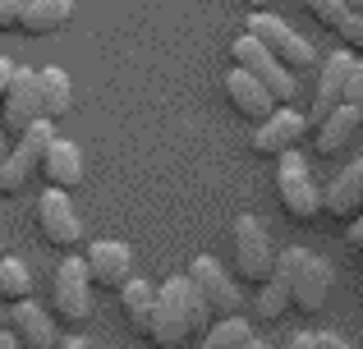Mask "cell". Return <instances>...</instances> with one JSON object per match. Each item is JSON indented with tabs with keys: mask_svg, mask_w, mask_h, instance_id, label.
Returning <instances> with one entry per match:
<instances>
[{
	"mask_svg": "<svg viewBox=\"0 0 363 349\" xmlns=\"http://www.w3.org/2000/svg\"><path fill=\"white\" fill-rule=\"evenodd\" d=\"M0 299L5 304L33 299V271H28V262L9 258V253H0Z\"/></svg>",
	"mask_w": 363,
	"mask_h": 349,
	"instance_id": "obj_23",
	"label": "cell"
},
{
	"mask_svg": "<svg viewBox=\"0 0 363 349\" xmlns=\"http://www.w3.org/2000/svg\"><path fill=\"white\" fill-rule=\"evenodd\" d=\"M336 37H340V46H345L350 55H363V14H345L340 28H336Z\"/></svg>",
	"mask_w": 363,
	"mask_h": 349,
	"instance_id": "obj_29",
	"label": "cell"
},
{
	"mask_svg": "<svg viewBox=\"0 0 363 349\" xmlns=\"http://www.w3.org/2000/svg\"><path fill=\"white\" fill-rule=\"evenodd\" d=\"M285 349H350V345L331 331H294L290 341H285Z\"/></svg>",
	"mask_w": 363,
	"mask_h": 349,
	"instance_id": "obj_28",
	"label": "cell"
},
{
	"mask_svg": "<svg viewBox=\"0 0 363 349\" xmlns=\"http://www.w3.org/2000/svg\"><path fill=\"white\" fill-rule=\"evenodd\" d=\"M37 230H42V239L51 244V248H65V253L79 248L83 244V221L69 207V193L46 188V193L37 198Z\"/></svg>",
	"mask_w": 363,
	"mask_h": 349,
	"instance_id": "obj_9",
	"label": "cell"
},
{
	"mask_svg": "<svg viewBox=\"0 0 363 349\" xmlns=\"http://www.w3.org/2000/svg\"><path fill=\"white\" fill-rule=\"evenodd\" d=\"M248 37H257V42H262L290 74L318 64V51H313L308 37H299L290 23H281V18H272V14H248Z\"/></svg>",
	"mask_w": 363,
	"mask_h": 349,
	"instance_id": "obj_7",
	"label": "cell"
},
{
	"mask_svg": "<svg viewBox=\"0 0 363 349\" xmlns=\"http://www.w3.org/2000/svg\"><path fill=\"white\" fill-rule=\"evenodd\" d=\"M5 326L14 331V341L23 349H55L65 341L60 336V322H55L51 308L33 304V299H18V304L5 308Z\"/></svg>",
	"mask_w": 363,
	"mask_h": 349,
	"instance_id": "obj_10",
	"label": "cell"
},
{
	"mask_svg": "<svg viewBox=\"0 0 363 349\" xmlns=\"http://www.w3.org/2000/svg\"><path fill=\"white\" fill-rule=\"evenodd\" d=\"M37 101H42V120H65L74 106V83L69 74L60 69V64H46V69H37Z\"/></svg>",
	"mask_w": 363,
	"mask_h": 349,
	"instance_id": "obj_20",
	"label": "cell"
},
{
	"mask_svg": "<svg viewBox=\"0 0 363 349\" xmlns=\"http://www.w3.org/2000/svg\"><path fill=\"white\" fill-rule=\"evenodd\" d=\"M0 166H5V134H0Z\"/></svg>",
	"mask_w": 363,
	"mask_h": 349,
	"instance_id": "obj_39",
	"label": "cell"
},
{
	"mask_svg": "<svg viewBox=\"0 0 363 349\" xmlns=\"http://www.w3.org/2000/svg\"><path fill=\"white\" fill-rule=\"evenodd\" d=\"M0 349H23V345H18V341H14V331H9V326H5V322H0Z\"/></svg>",
	"mask_w": 363,
	"mask_h": 349,
	"instance_id": "obj_34",
	"label": "cell"
},
{
	"mask_svg": "<svg viewBox=\"0 0 363 349\" xmlns=\"http://www.w3.org/2000/svg\"><path fill=\"white\" fill-rule=\"evenodd\" d=\"M299 5H303V14H308L313 23H322L327 33H336V28H340V18L350 14V5H345V0H299Z\"/></svg>",
	"mask_w": 363,
	"mask_h": 349,
	"instance_id": "obj_27",
	"label": "cell"
},
{
	"mask_svg": "<svg viewBox=\"0 0 363 349\" xmlns=\"http://www.w3.org/2000/svg\"><path fill=\"white\" fill-rule=\"evenodd\" d=\"M33 175H37V166H28L18 152H5V166H0V193H23Z\"/></svg>",
	"mask_w": 363,
	"mask_h": 349,
	"instance_id": "obj_26",
	"label": "cell"
},
{
	"mask_svg": "<svg viewBox=\"0 0 363 349\" xmlns=\"http://www.w3.org/2000/svg\"><path fill=\"white\" fill-rule=\"evenodd\" d=\"M257 290V294H253V313L257 317H262V322H281V317L285 313H290V290H285V280H262V285H253Z\"/></svg>",
	"mask_w": 363,
	"mask_h": 349,
	"instance_id": "obj_24",
	"label": "cell"
},
{
	"mask_svg": "<svg viewBox=\"0 0 363 349\" xmlns=\"http://www.w3.org/2000/svg\"><path fill=\"white\" fill-rule=\"evenodd\" d=\"M230 60H235V69H244V74H253L257 83H262L267 92H272L281 106H290V97L299 92V83H294V74L285 69L281 60H276L272 51H267L257 37H248V33H240L230 42Z\"/></svg>",
	"mask_w": 363,
	"mask_h": 349,
	"instance_id": "obj_5",
	"label": "cell"
},
{
	"mask_svg": "<svg viewBox=\"0 0 363 349\" xmlns=\"http://www.w3.org/2000/svg\"><path fill=\"white\" fill-rule=\"evenodd\" d=\"M23 5H28V0H0V33H14V28H18Z\"/></svg>",
	"mask_w": 363,
	"mask_h": 349,
	"instance_id": "obj_31",
	"label": "cell"
},
{
	"mask_svg": "<svg viewBox=\"0 0 363 349\" xmlns=\"http://www.w3.org/2000/svg\"><path fill=\"white\" fill-rule=\"evenodd\" d=\"M244 5H248V9H253V14H267V9H272V5H276V0H244Z\"/></svg>",
	"mask_w": 363,
	"mask_h": 349,
	"instance_id": "obj_35",
	"label": "cell"
},
{
	"mask_svg": "<svg viewBox=\"0 0 363 349\" xmlns=\"http://www.w3.org/2000/svg\"><path fill=\"white\" fill-rule=\"evenodd\" d=\"M303 134H308V115H299V110H290V106H276L272 115L253 129V152L257 156H285V152H294V143H299Z\"/></svg>",
	"mask_w": 363,
	"mask_h": 349,
	"instance_id": "obj_12",
	"label": "cell"
},
{
	"mask_svg": "<svg viewBox=\"0 0 363 349\" xmlns=\"http://www.w3.org/2000/svg\"><path fill=\"white\" fill-rule=\"evenodd\" d=\"M51 313H55V322H65V326H88L92 322V280H88L83 258H69V253H65V262L55 267Z\"/></svg>",
	"mask_w": 363,
	"mask_h": 349,
	"instance_id": "obj_4",
	"label": "cell"
},
{
	"mask_svg": "<svg viewBox=\"0 0 363 349\" xmlns=\"http://www.w3.org/2000/svg\"><path fill=\"white\" fill-rule=\"evenodd\" d=\"M345 101L350 106H363V55H354V64L345 74Z\"/></svg>",
	"mask_w": 363,
	"mask_h": 349,
	"instance_id": "obj_30",
	"label": "cell"
},
{
	"mask_svg": "<svg viewBox=\"0 0 363 349\" xmlns=\"http://www.w3.org/2000/svg\"><path fill=\"white\" fill-rule=\"evenodd\" d=\"M55 349H88V341H79V336H69V341H60Z\"/></svg>",
	"mask_w": 363,
	"mask_h": 349,
	"instance_id": "obj_36",
	"label": "cell"
},
{
	"mask_svg": "<svg viewBox=\"0 0 363 349\" xmlns=\"http://www.w3.org/2000/svg\"><path fill=\"white\" fill-rule=\"evenodd\" d=\"M0 110H5V129L14 138L23 134L33 120H42V101H37V69H18V64H14V79H9V88H5Z\"/></svg>",
	"mask_w": 363,
	"mask_h": 349,
	"instance_id": "obj_13",
	"label": "cell"
},
{
	"mask_svg": "<svg viewBox=\"0 0 363 349\" xmlns=\"http://www.w3.org/2000/svg\"><path fill=\"white\" fill-rule=\"evenodd\" d=\"M363 212V161L345 166L322 193V216H336V221H354Z\"/></svg>",
	"mask_w": 363,
	"mask_h": 349,
	"instance_id": "obj_18",
	"label": "cell"
},
{
	"mask_svg": "<svg viewBox=\"0 0 363 349\" xmlns=\"http://www.w3.org/2000/svg\"><path fill=\"white\" fill-rule=\"evenodd\" d=\"M318 134H313V147H318V156H340L350 143L359 138V129H363V106H350V101H340L331 115H322L318 125Z\"/></svg>",
	"mask_w": 363,
	"mask_h": 349,
	"instance_id": "obj_14",
	"label": "cell"
},
{
	"mask_svg": "<svg viewBox=\"0 0 363 349\" xmlns=\"http://www.w3.org/2000/svg\"><path fill=\"white\" fill-rule=\"evenodd\" d=\"M9 79H14V64H9V60H0V101H5V88H9Z\"/></svg>",
	"mask_w": 363,
	"mask_h": 349,
	"instance_id": "obj_33",
	"label": "cell"
},
{
	"mask_svg": "<svg viewBox=\"0 0 363 349\" xmlns=\"http://www.w3.org/2000/svg\"><path fill=\"white\" fill-rule=\"evenodd\" d=\"M51 138H55V125H51V120H33V125L18 134V147H14V152L23 156L28 166H42L46 147H51Z\"/></svg>",
	"mask_w": 363,
	"mask_h": 349,
	"instance_id": "obj_25",
	"label": "cell"
},
{
	"mask_svg": "<svg viewBox=\"0 0 363 349\" xmlns=\"http://www.w3.org/2000/svg\"><path fill=\"white\" fill-rule=\"evenodd\" d=\"M345 244H350V248H354V253L363 248V212L354 216V221H350V230H345Z\"/></svg>",
	"mask_w": 363,
	"mask_h": 349,
	"instance_id": "obj_32",
	"label": "cell"
},
{
	"mask_svg": "<svg viewBox=\"0 0 363 349\" xmlns=\"http://www.w3.org/2000/svg\"><path fill=\"white\" fill-rule=\"evenodd\" d=\"M225 97H230L235 115H244L248 125H262V120L281 106V101H276L272 92H267L253 74H244V69H230V74H225Z\"/></svg>",
	"mask_w": 363,
	"mask_h": 349,
	"instance_id": "obj_17",
	"label": "cell"
},
{
	"mask_svg": "<svg viewBox=\"0 0 363 349\" xmlns=\"http://www.w3.org/2000/svg\"><path fill=\"white\" fill-rule=\"evenodd\" d=\"M0 253H5V239H0Z\"/></svg>",
	"mask_w": 363,
	"mask_h": 349,
	"instance_id": "obj_41",
	"label": "cell"
},
{
	"mask_svg": "<svg viewBox=\"0 0 363 349\" xmlns=\"http://www.w3.org/2000/svg\"><path fill=\"white\" fill-rule=\"evenodd\" d=\"M276 198H281V212L294 221H318L322 216V188L313 179L308 161L294 152L276 156Z\"/></svg>",
	"mask_w": 363,
	"mask_h": 349,
	"instance_id": "obj_3",
	"label": "cell"
},
{
	"mask_svg": "<svg viewBox=\"0 0 363 349\" xmlns=\"http://www.w3.org/2000/svg\"><path fill=\"white\" fill-rule=\"evenodd\" d=\"M116 294H120V313H124V322H129V331L147 336L152 331V308H157V285L133 276V280H124Z\"/></svg>",
	"mask_w": 363,
	"mask_h": 349,
	"instance_id": "obj_19",
	"label": "cell"
},
{
	"mask_svg": "<svg viewBox=\"0 0 363 349\" xmlns=\"http://www.w3.org/2000/svg\"><path fill=\"white\" fill-rule=\"evenodd\" d=\"M235 276L248 280V285H262V280L276 276V248L272 239H267L262 221H257L253 212L235 216Z\"/></svg>",
	"mask_w": 363,
	"mask_h": 349,
	"instance_id": "obj_6",
	"label": "cell"
},
{
	"mask_svg": "<svg viewBox=\"0 0 363 349\" xmlns=\"http://www.w3.org/2000/svg\"><path fill=\"white\" fill-rule=\"evenodd\" d=\"M37 175L51 188H60V193H74V188L83 184V147L55 134L51 147H46V156H42V166H37Z\"/></svg>",
	"mask_w": 363,
	"mask_h": 349,
	"instance_id": "obj_15",
	"label": "cell"
},
{
	"mask_svg": "<svg viewBox=\"0 0 363 349\" xmlns=\"http://www.w3.org/2000/svg\"><path fill=\"white\" fill-rule=\"evenodd\" d=\"M83 267H88L92 290H120L124 280H133V253H129V244L97 239L83 253Z\"/></svg>",
	"mask_w": 363,
	"mask_h": 349,
	"instance_id": "obj_11",
	"label": "cell"
},
{
	"mask_svg": "<svg viewBox=\"0 0 363 349\" xmlns=\"http://www.w3.org/2000/svg\"><path fill=\"white\" fill-rule=\"evenodd\" d=\"M350 64H354V55H350V51H331L327 60H322V69H318V88H313L308 125H318L322 115H331V110L345 101V74H350Z\"/></svg>",
	"mask_w": 363,
	"mask_h": 349,
	"instance_id": "obj_16",
	"label": "cell"
},
{
	"mask_svg": "<svg viewBox=\"0 0 363 349\" xmlns=\"http://www.w3.org/2000/svg\"><path fill=\"white\" fill-rule=\"evenodd\" d=\"M244 349H272V341H262V336H253V341H248Z\"/></svg>",
	"mask_w": 363,
	"mask_h": 349,
	"instance_id": "obj_37",
	"label": "cell"
},
{
	"mask_svg": "<svg viewBox=\"0 0 363 349\" xmlns=\"http://www.w3.org/2000/svg\"><path fill=\"white\" fill-rule=\"evenodd\" d=\"M69 18H74V0H28L23 18H18V33L51 37V33H60Z\"/></svg>",
	"mask_w": 363,
	"mask_h": 349,
	"instance_id": "obj_21",
	"label": "cell"
},
{
	"mask_svg": "<svg viewBox=\"0 0 363 349\" xmlns=\"http://www.w3.org/2000/svg\"><path fill=\"white\" fill-rule=\"evenodd\" d=\"M184 276L194 280V290L207 299L212 317H235V313L244 308V290H240V280H235L216 258H207V253H198V258L189 262Z\"/></svg>",
	"mask_w": 363,
	"mask_h": 349,
	"instance_id": "obj_8",
	"label": "cell"
},
{
	"mask_svg": "<svg viewBox=\"0 0 363 349\" xmlns=\"http://www.w3.org/2000/svg\"><path fill=\"white\" fill-rule=\"evenodd\" d=\"M350 5V14H363V0H345Z\"/></svg>",
	"mask_w": 363,
	"mask_h": 349,
	"instance_id": "obj_38",
	"label": "cell"
},
{
	"mask_svg": "<svg viewBox=\"0 0 363 349\" xmlns=\"http://www.w3.org/2000/svg\"><path fill=\"white\" fill-rule=\"evenodd\" d=\"M248 341H253V326L235 313V317H216V322L194 341V349H244Z\"/></svg>",
	"mask_w": 363,
	"mask_h": 349,
	"instance_id": "obj_22",
	"label": "cell"
},
{
	"mask_svg": "<svg viewBox=\"0 0 363 349\" xmlns=\"http://www.w3.org/2000/svg\"><path fill=\"white\" fill-rule=\"evenodd\" d=\"M359 271H363V248H359Z\"/></svg>",
	"mask_w": 363,
	"mask_h": 349,
	"instance_id": "obj_40",
	"label": "cell"
},
{
	"mask_svg": "<svg viewBox=\"0 0 363 349\" xmlns=\"http://www.w3.org/2000/svg\"><path fill=\"white\" fill-rule=\"evenodd\" d=\"M212 326V308L194 290L189 276H170L157 285V308H152V331L147 341L157 349H184Z\"/></svg>",
	"mask_w": 363,
	"mask_h": 349,
	"instance_id": "obj_1",
	"label": "cell"
},
{
	"mask_svg": "<svg viewBox=\"0 0 363 349\" xmlns=\"http://www.w3.org/2000/svg\"><path fill=\"white\" fill-rule=\"evenodd\" d=\"M276 280H285L294 313H322L331 299V267L308 248L276 253Z\"/></svg>",
	"mask_w": 363,
	"mask_h": 349,
	"instance_id": "obj_2",
	"label": "cell"
}]
</instances>
